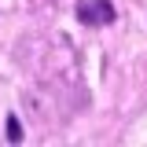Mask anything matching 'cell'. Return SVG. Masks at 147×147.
Here are the masks:
<instances>
[{"label": "cell", "instance_id": "obj_2", "mask_svg": "<svg viewBox=\"0 0 147 147\" xmlns=\"http://www.w3.org/2000/svg\"><path fill=\"white\" fill-rule=\"evenodd\" d=\"M4 136H7V144H22V125H18L15 114H7V132Z\"/></svg>", "mask_w": 147, "mask_h": 147}, {"label": "cell", "instance_id": "obj_1", "mask_svg": "<svg viewBox=\"0 0 147 147\" xmlns=\"http://www.w3.org/2000/svg\"><path fill=\"white\" fill-rule=\"evenodd\" d=\"M74 15L81 26H110L118 11H114V0H77Z\"/></svg>", "mask_w": 147, "mask_h": 147}]
</instances>
